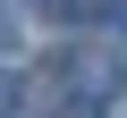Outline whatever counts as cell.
Listing matches in <instances>:
<instances>
[{
	"instance_id": "cell-1",
	"label": "cell",
	"mask_w": 127,
	"mask_h": 118,
	"mask_svg": "<svg viewBox=\"0 0 127 118\" xmlns=\"http://www.w3.org/2000/svg\"><path fill=\"white\" fill-rule=\"evenodd\" d=\"M59 84H68V118H102L127 84V59L119 42H68L59 51Z\"/></svg>"
},
{
	"instance_id": "cell-2",
	"label": "cell",
	"mask_w": 127,
	"mask_h": 118,
	"mask_svg": "<svg viewBox=\"0 0 127 118\" xmlns=\"http://www.w3.org/2000/svg\"><path fill=\"white\" fill-rule=\"evenodd\" d=\"M26 110V76H9V68H0V118H17Z\"/></svg>"
},
{
	"instance_id": "cell-3",
	"label": "cell",
	"mask_w": 127,
	"mask_h": 118,
	"mask_svg": "<svg viewBox=\"0 0 127 118\" xmlns=\"http://www.w3.org/2000/svg\"><path fill=\"white\" fill-rule=\"evenodd\" d=\"M102 17H110V42H127V0H102Z\"/></svg>"
},
{
	"instance_id": "cell-4",
	"label": "cell",
	"mask_w": 127,
	"mask_h": 118,
	"mask_svg": "<svg viewBox=\"0 0 127 118\" xmlns=\"http://www.w3.org/2000/svg\"><path fill=\"white\" fill-rule=\"evenodd\" d=\"M17 42V0H0V51Z\"/></svg>"
}]
</instances>
